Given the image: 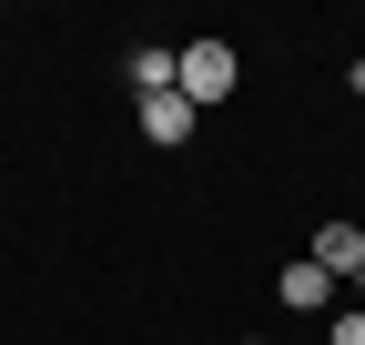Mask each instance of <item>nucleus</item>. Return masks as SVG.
<instances>
[{
  "instance_id": "6e6552de",
  "label": "nucleus",
  "mask_w": 365,
  "mask_h": 345,
  "mask_svg": "<svg viewBox=\"0 0 365 345\" xmlns=\"http://www.w3.org/2000/svg\"><path fill=\"white\" fill-rule=\"evenodd\" d=\"M244 345H274V335H244Z\"/></svg>"
},
{
  "instance_id": "f03ea898",
  "label": "nucleus",
  "mask_w": 365,
  "mask_h": 345,
  "mask_svg": "<svg viewBox=\"0 0 365 345\" xmlns=\"http://www.w3.org/2000/svg\"><path fill=\"white\" fill-rule=\"evenodd\" d=\"M304 254H314L335 284H355V274H365V213H335V224H314V244H304Z\"/></svg>"
},
{
  "instance_id": "39448f33",
  "label": "nucleus",
  "mask_w": 365,
  "mask_h": 345,
  "mask_svg": "<svg viewBox=\"0 0 365 345\" xmlns=\"http://www.w3.org/2000/svg\"><path fill=\"white\" fill-rule=\"evenodd\" d=\"M132 122H143V143L173 153V143H193V122H203V112L182 102V92H153V102H132Z\"/></svg>"
},
{
  "instance_id": "7ed1b4c3",
  "label": "nucleus",
  "mask_w": 365,
  "mask_h": 345,
  "mask_svg": "<svg viewBox=\"0 0 365 345\" xmlns=\"http://www.w3.org/2000/svg\"><path fill=\"white\" fill-rule=\"evenodd\" d=\"M274 294H284V315H335V274L314 264V254H294V264L274 274Z\"/></svg>"
},
{
  "instance_id": "20e7f679",
  "label": "nucleus",
  "mask_w": 365,
  "mask_h": 345,
  "mask_svg": "<svg viewBox=\"0 0 365 345\" xmlns=\"http://www.w3.org/2000/svg\"><path fill=\"white\" fill-rule=\"evenodd\" d=\"M122 81H132V102H153V92L182 81V51L173 41H143V51H122Z\"/></svg>"
},
{
  "instance_id": "423d86ee",
  "label": "nucleus",
  "mask_w": 365,
  "mask_h": 345,
  "mask_svg": "<svg viewBox=\"0 0 365 345\" xmlns=\"http://www.w3.org/2000/svg\"><path fill=\"white\" fill-rule=\"evenodd\" d=\"M325 345H365V305H335L325 315Z\"/></svg>"
},
{
  "instance_id": "f257e3e1",
  "label": "nucleus",
  "mask_w": 365,
  "mask_h": 345,
  "mask_svg": "<svg viewBox=\"0 0 365 345\" xmlns=\"http://www.w3.org/2000/svg\"><path fill=\"white\" fill-rule=\"evenodd\" d=\"M234 81H244V51H234V41H213V31H193V41H182V81H173V92L193 102V112H213Z\"/></svg>"
},
{
  "instance_id": "0eeeda50",
  "label": "nucleus",
  "mask_w": 365,
  "mask_h": 345,
  "mask_svg": "<svg viewBox=\"0 0 365 345\" xmlns=\"http://www.w3.org/2000/svg\"><path fill=\"white\" fill-rule=\"evenodd\" d=\"M345 81H355V102H365V51H355V61H345Z\"/></svg>"
}]
</instances>
